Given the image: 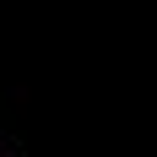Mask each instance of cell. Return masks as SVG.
I'll use <instances>...</instances> for the list:
<instances>
[]
</instances>
